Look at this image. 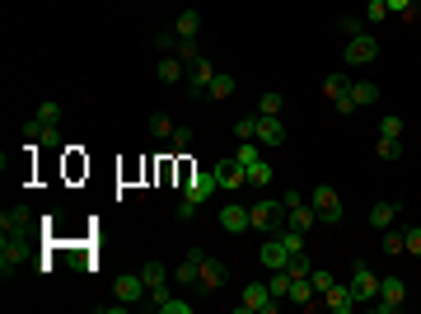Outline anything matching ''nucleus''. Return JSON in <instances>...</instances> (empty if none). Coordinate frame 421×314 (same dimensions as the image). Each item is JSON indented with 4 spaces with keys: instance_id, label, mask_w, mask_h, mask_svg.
Masks as SVG:
<instances>
[{
    "instance_id": "1",
    "label": "nucleus",
    "mask_w": 421,
    "mask_h": 314,
    "mask_svg": "<svg viewBox=\"0 0 421 314\" xmlns=\"http://www.w3.org/2000/svg\"><path fill=\"white\" fill-rule=\"evenodd\" d=\"M248 221H253V230H262V235H277L281 225H286V206L272 202V197H262V202L248 206Z\"/></svg>"
},
{
    "instance_id": "2",
    "label": "nucleus",
    "mask_w": 421,
    "mask_h": 314,
    "mask_svg": "<svg viewBox=\"0 0 421 314\" xmlns=\"http://www.w3.org/2000/svg\"><path fill=\"white\" fill-rule=\"evenodd\" d=\"M407 305V281L403 277H384L379 281V295H375V310L379 314H398Z\"/></svg>"
},
{
    "instance_id": "3",
    "label": "nucleus",
    "mask_w": 421,
    "mask_h": 314,
    "mask_svg": "<svg viewBox=\"0 0 421 314\" xmlns=\"http://www.w3.org/2000/svg\"><path fill=\"white\" fill-rule=\"evenodd\" d=\"M239 310H244V314H272V310H277V295H272L267 281H248L244 295H239Z\"/></svg>"
},
{
    "instance_id": "4",
    "label": "nucleus",
    "mask_w": 421,
    "mask_h": 314,
    "mask_svg": "<svg viewBox=\"0 0 421 314\" xmlns=\"http://www.w3.org/2000/svg\"><path fill=\"white\" fill-rule=\"evenodd\" d=\"M112 295H117L122 305H136V300L145 305V300H150V286H145L141 272H122V277L112 281Z\"/></svg>"
},
{
    "instance_id": "5",
    "label": "nucleus",
    "mask_w": 421,
    "mask_h": 314,
    "mask_svg": "<svg viewBox=\"0 0 421 314\" xmlns=\"http://www.w3.org/2000/svg\"><path fill=\"white\" fill-rule=\"evenodd\" d=\"M309 202H314V211H319L323 225H337V221H342V197H337V188H314Z\"/></svg>"
},
{
    "instance_id": "6",
    "label": "nucleus",
    "mask_w": 421,
    "mask_h": 314,
    "mask_svg": "<svg viewBox=\"0 0 421 314\" xmlns=\"http://www.w3.org/2000/svg\"><path fill=\"white\" fill-rule=\"evenodd\" d=\"M257 258H262L267 272H277V268H290V258H295V253L286 248V239H281V235H267L262 248H257Z\"/></svg>"
},
{
    "instance_id": "7",
    "label": "nucleus",
    "mask_w": 421,
    "mask_h": 314,
    "mask_svg": "<svg viewBox=\"0 0 421 314\" xmlns=\"http://www.w3.org/2000/svg\"><path fill=\"white\" fill-rule=\"evenodd\" d=\"M375 56H379V38H375V33L346 38V66H370Z\"/></svg>"
},
{
    "instance_id": "8",
    "label": "nucleus",
    "mask_w": 421,
    "mask_h": 314,
    "mask_svg": "<svg viewBox=\"0 0 421 314\" xmlns=\"http://www.w3.org/2000/svg\"><path fill=\"white\" fill-rule=\"evenodd\" d=\"M215 192H220V179H215V169H206V174H192V179H188V188H183V197L201 206V202H210Z\"/></svg>"
},
{
    "instance_id": "9",
    "label": "nucleus",
    "mask_w": 421,
    "mask_h": 314,
    "mask_svg": "<svg viewBox=\"0 0 421 314\" xmlns=\"http://www.w3.org/2000/svg\"><path fill=\"white\" fill-rule=\"evenodd\" d=\"M323 94H328V103H333L337 112H356L351 80H346V75H328V80H323Z\"/></svg>"
},
{
    "instance_id": "10",
    "label": "nucleus",
    "mask_w": 421,
    "mask_h": 314,
    "mask_svg": "<svg viewBox=\"0 0 421 314\" xmlns=\"http://www.w3.org/2000/svg\"><path fill=\"white\" fill-rule=\"evenodd\" d=\"M351 291H356V300H375L379 295V277L370 263H351Z\"/></svg>"
},
{
    "instance_id": "11",
    "label": "nucleus",
    "mask_w": 421,
    "mask_h": 314,
    "mask_svg": "<svg viewBox=\"0 0 421 314\" xmlns=\"http://www.w3.org/2000/svg\"><path fill=\"white\" fill-rule=\"evenodd\" d=\"M23 136H28V146H38V150H61V132H56L52 122H43V117H33V122L23 127Z\"/></svg>"
},
{
    "instance_id": "12",
    "label": "nucleus",
    "mask_w": 421,
    "mask_h": 314,
    "mask_svg": "<svg viewBox=\"0 0 421 314\" xmlns=\"http://www.w3.org/2000/svg\"><path fill=\"white\" fill-rule=\"evenodd\" d=\"M220 230H230V235H244V230H253V221H248V206H244V202L220 206Z\"/></svg>"
},
{
    "instance_id": "13",
    "label": "nucleus",
    "mask_w": 421,
    "mask_h": 314,
    "mask_svg": "<svg viewBox=\"0 0 421 314\" xmlns=\"http://www.w3.org/2000/svg\"><path fill=\"white\" fill-rule=\"evenodd\" d=\"M220 75V70L210 66V56H197V61H192L188 66V85H192V94H206L210 90V80Z\"/></svg>"
},
{
    "instance_id": "14",
    "label": "nucleus",
    "mask_w": 421,
    "mask_h": 314,
    "mask_svg": "<svg viewBox=\"0 0 421 314\" xmlns=\"http://www.w3.org/2000/svg\"><path fill=\"white\" fill-rule=\"evenodd\" d=\"M257 141H262V150L286 146V127H281V117H262V112H257Z\"/></svg>"
},
{
    "instance_id": "15",
    "label": "nucleus",
    "mask_w": 421,
    "mask_h": 314,
    "mask_svg": "<svg viewBox=\"0 0 421 314\" xmlns=\"http://www.w3.org/2000/svg\"><path fill=\"white\" fill-rule=\"evenodd\" d=\"M323 305H328V310H333V314H351V310H356V305H361V300H356L351 281H337L333 291L323 295Z\"/></svg>"
},
{
    "instance_id": "16",
    "label": "nucleus",
    "mask_w": 421,
    "mask_h": 314,
    "mask_svg": "<svg viewBox=\"0 0 421 314\" xmlns=\"http://www.w3.org/2000/svg\"><path fill=\"white\" fill-rule=\"evenodd\" d=\"M286 225H295L299 235H309L314 225H319V211H314V202H295V206H286Z\"/></svg>"
},
{
    "instance_id": "17",
    "label": "nucleus",
    "mask_w": 421,
    "mask_h": 314,
    "mask_svg": "<svg viewBox=\"0 0 421 314\" xmlns=\"http://www.w3.org/2000/svg\"><path fill=\"white\" fill-rule=\"evenodd\" d=\"M201 263H206V253H201V248H192L188 258L174 268V281H183V286H197V281H201Z\"/></svg>"
},
{
    "instance_id": "18",
    "label": "nucleus",
    "mask_w": 421,
    "mask_h": 314,
    "mask_svg": "<svg viewBox=\"0 0 421 314\" xmlns=\"http://www.w3.org/2000/svg\"><path fill=\"white\" fill-rule=\"evenodd\" d=\"M19 263H23V244H19V239H10V230H5V239H0V272L14 277Z\"/></svg>"
},
{
    "instance_id": "19",
    "label": "nucleus",
    "mask_w": 421,
    "mask_h": 314,
    "mask_svg": "<svg viewBox=\"0 0 421 314\" xmlns=\"http://www.w3.org/2000/svg\"><path fill=\"white\" fill-rule=\"evenodd\" d=\"M215 179H220V188H244L248 183V169L239 164V159H220V164H215Z\"/></svg>"
},
{
    "instance_id": "20",
    "label": "nucleus",
    "mask_w": 421,
    "mask_h": 314,
    "mask_svg": "<svg viewBox=\"0 0 421 314\" xmlns=\"http://www.w3.org/2000/svg\"><path fill=\"white\" fill-rule=\"evenodd\" d=\"M225 277H230V268H225L220 258H206V263H201V281H197V286H201V291H220Z\"/></svg>"
},
{
    "instance_id": "21",
    "label": "nucleus",
    "mask_w": 421,
    "mask_h": 314,
    "mask_svg": "<svg viewBox=\"0 0 421 314\" xmlns=\"http://www.w3.org/2000/svg\"><path fill=\"white\" fill-rule=\"evenodd\" d=\"M28 221H33V211H28V206H5V211H0V225H5L10 235H19Z\"/></svg>"
},
{
    "instance_id": "22",
    "label": "nucleus",
    "mask_w": 421,
    "mask_h": 314,
    "mask_svg": "<svg viewBox=\"0 0 421 314\" xmlns=\"http://www.w3.org/2000/svg\"><path fill=\"white\" fill-rule=\"evenodd\" d=\"M174 33H178V38H197V33H201V14H197V10H183V14L174 19Z\"/></svg>"
},
{
    "instance_id": "23",
    "label": "nucleus",
    "mask_w": 421,
    "mask_h": 314,
    "mask_svg": "<svg viewBox=\"0 0 421 314\" xmlns=\"http://www.w3.org/2000/svg\"><path fill=\"white\" fill-rule=\"evenodd\" d=\"M393 221H398V206L393 202H375L370 206V225H375V230H388Z\"/></svg>"
},
{
    "instance_id": "24",
    "label": "nucleus",
    "mask_w": 421,
    "mask_h": 314,
    "mask_svg": "<svg viewBox=\"0 0 421 314\" xmlns=\"http://www.w3.org/2000/svg\"><path fill=\"white\" fill-rule=\"evenodd\" d=\"M351 99H356V108H375V103H379V90L370 85V80H356V85H351Z\"/></svg>"
},
{
    "instance_id": "25",
    "label": "nucleus",
    "mask_w": 421,
    "mask_h": 314,
    "mask_svg": "<svg viewBox=\"0 0 421 314\" xmlns=\"http://www.w3.org/2000/svg\"><path fill=\"white\" fill-rule=\"evenodd\" d=\"M141 277H145V286H150V295H155V291H164L169 268H164V263H145V268H141Z\"/></svg>"
},
{
    "instance_id": "26",
    "label": "nucleus",
    "mask_w": 421,
    "mask_h": 314,
    "mask_svg": "<svg viewBox=\"0 0 421 314\" xmlns=\"http://www.w3.org/2000/svg\"><path fill=\"white\" fill-rule=\"evenodd\" d=\"M183 75H188V61H178V56H164V61H159V80H164V85H178Z\"/></svg>"
},
{
    "instance_id": "27",
    "label": "nucleus",
    "mask_w": 421,
    "mask_h": 314,
    "mask_svg": "<svg viewBox=\"0 0 421 314\" xmlns=\"http://www.w3.org/2000/svg\"><path fill=\"white\" fill-rule=\"evenodd\" d=\"M379 235H384V253H393V258H398V253H407V239H403L398 225H388V230H379Z\"/></svg>"
},
{
    "instance_id": "28",
    "label": "nucleus",
    "mask_w": 421,
    "mask_h": 314,
    "mask_svg": "<svg viewBox=\"0 0 421 314\" xmlns=\"http://www.w3.org/2000/svg\"><path fill=\"white\" fill-rule=\"evenodd\" d=\"M234 136H239V141H257V112L234 117Z\"/></svg>"
},
{
    "instance_id": "29",
    "label": "nucleus",
    "mask_w": 421,
    "mask_h": 314,
    "mask_svg": "<svg viewBox=\"0 0 421 314\" xmlns=\"http://www.w3.org/2000/svg\"><path fill=\"white\" fill-rule=\"evenodd\" d=\"M314 295H319V291H314V281H309V277H299L295 286H290V300H295V305H304V310L314 305Z\"/></svg>"
},
{
    "instance_id": "30",
    "label": "nucleus",
    "mask_w": 421,
    "mask_h": 314,
    "mask_svg": "<svg viewBox=\"0 0 421 314\" xmlns=\"http://www.w3.org/2000/svg\"><path fill=\"white\" fill-rule=\"evenodd\" d=\"M234 159H239V164H257V159H262V141H239V150H234Z\"/></svg>"
},
{
    "instance_id": "31",
    "label": "nucleus",
    "mask_w": 421,
    "mask_h": 314,
    "mask_svg": "<svg viewBox=\"0 0 421 314\" xmlns=\"http://www.w3.org/2000/svg\"><path fill=\"white\" fill-rule=\"evenodd\" d=\"M388 14H398L403 23H417V0H384Z\"/></svg>"
},
{
    "instance_id": "32",
    "label": "nucleus",
    "mask_w": 421,
    "mask_h": 314,
    "mask_svg": "<svg viewBox=\"0 0 421 314\" xmlns=\"http://www.w3.org/2000/svg\"><path fill=\"white\" fill-rule=\"evenodd\" d=\"M281 108H286V99H281V94L277 90H267L262 94V99H257V112H262V117H277V112Z\"/></svg>"
},
{
    "instance_id": "33",
    "label": "nucleus",
    "mask_w": 421,
    "mask_h": 314,
    "mask_svg": "<svg viewBox=\"0 0 421 314\" xmlns=\"http://www.w3.org/2000/svg\"><path fill=\"white\" fill-rule=\"evenodd\" d=\"M379 159H388V164L403 159V141H398V136H379Z\"/></svg>"
},
{
    "instance_id": "34",
    "label": "nucleus",
    "mask_w": 421,
    "mask_h": 314,
    "mask_svg": "<svg viewBox=\"0 0 421 314\" xmlns=\"http://www.w3.org/2000/svg\"><path fill=\"white\" fill-rule=\"evenodd\" d=\"M248 183H253V188H267V183H272V164H267V159L248 164Z\"/></svg>"
},
{
    "instance_id": "35",
    "label": "nucleus",
    "mask_w": 421,
    "mask_h": 314,
    "mask_svg": "<svg viewBox=\"0 0 421 314\" xmlns=\"http://www.w3.org/2000/svg\"><path fill=\"white\" fill-rule=\"evenodd\" d=\"M206 94H210V99H230V94H234V75H215Z\"/></svg>"
},
{
    "instance_id": "36",
    "label": "nucleus",
    "mask_w": 421,
    "mask_h": 314,
    "mask_svg": "<svg viewBox=\"0 0 421 314\" xmlns=\"http://www.w3.org/2000/svg\"><path fill=\"white\" fill-rule=\"evenodd\" d=\"M309 281H314V291H319V295H328V291L337 286V277H333V272H323V268H314V272H309Z\"/></svg>"
},
{
    "instance_id": "37",
    "label": "nucleus",
    "mask_w": 421,
    "mask_h": 314,
    "mask_svg": "<svg viewBox=\"0 0 421 314\" xmlns=\"http://www.w3.org/2000/svg\"><path fill=\"white\" fill-rule=\"evenodd\" d=\"M174 56H178V61H188V66H192V61H197V56H201V52H197V38H178V52H174Z\"/></svg>"
},
{
    "instance_id": "38",
    "label": "nucleus",
    "mask_w": 421,
    "mask_h": 314,
    "mask_svg": "<svg viewBox=\"0 0 421 314\" xmlns=\"http://www.w3.org/2000/svg\"><path fill=\"white\" fill-rule=\"evenodd\" d=\"M33 117H43V122H61V103H56V99H47V103H38V112H33Z\"/></svg>"
},
{
    "instance_id": "39",
    "label": "nucleus",
    "mask_w": 421,
    "mask_h": 314,
    "mask_svg": "<svg viewBox=\"0 0 421 314\" xmlns=\"http://www.w3.org/2000/svg\"><path fill=\"white\" fill-rule=\"evenodd\" d=\"M379 136H398V141H403V117H398V112H384V122H379Z\"/></svg>"
},
{
    "instance_id": "40",
    "label": "nucleus",
    "mask_w": 421,
    "mask_h": 314,
    "mask_svg": "<svg viewBox=\"0 0 421 314\" xmlns=\"http://www.w3.org/2000/svg\"><path fill=\"white\" fill-rule=\"evenodd\" d=\"M150 136H159V141H164V136H174V122H169L164 112H155V117H150Z\"/></svg>"
},
{
    "instance_id": "41",
    "label": "nucleus",
    "mask_w": 421,
    "mask_h": 314,
    "mask_svg": "<svg viewBox=\"0 0 421 314\" xmlns=\"http://www.w3.org/2000/svg\"><path fill=\"white\" fill-rule=\"evenodd\" d=\"M403 239H407V253H412V258H421V225H407Z\"/></svg>"
},
{
    "instance_id": "42",
    "label": "nucleus",
    "mask_w": 421,
    "mask_h": 314,
    "mask_svg": "<svg viewBox=\"0 0 421 314\" xmlns=\"http://www.w3.org/2000/svg\"><path fill=\"white\" fill-rule=\"evenodd\" d=\"M342 33H346V38H361V33H370V28H366V19L346 14V19H342Z\"/></svg>"
},
{
    "instance_id": "43",
    "label": "nucleus",
    "mask_w": 421,
    "mask_h": 314,
    "mask_svg": "<svg viewBox=\"0 0 421 314\" xmlns=\"http://www.w3.org/2000/svg\"><path fill=\"white\" fill-rule=\"evenodd\" d=\"M384 14H388V5H384V0H370V5H366V23H379Z\"/></svg>"
},
{
    "instance_id": "44",
    "label": "nucleus",
    "mask_w": 421,
    "mask_h": 314,
    "mask_svg": "<svg viewBox=\"0 0 421 314\" xmlns=\"http://www.w3.org/2000/svg\"><path fill=\"white\" fill-rule=\"evenodd\" d=\"M169 141H174V150H188V146H192V132H188V127H174V136H169Z\"/></svg>"
},
{
    "instance_id": "45",
    "label": "nucleus",
    "mask_w": 421,
    "mask_h": 314,
    "mask_svg": "<svg viewBox=\"0 0 421 314\" xmlns=\"http://www.w3.org/2000/svg\"><path fill=\"white\" fill-rule=\"evenodd\" d=\"M178 221H192V216H197V202H188V197H183V202H178Z\"/></svg>"
}]
</instances>
